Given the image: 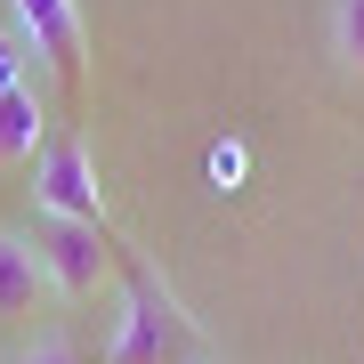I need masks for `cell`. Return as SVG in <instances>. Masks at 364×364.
Instances as JSON below:
<instances>
[{"label": "cell", "mask_w": 364, "mask_h": 364, "mask_svg": "<svg viewBox=\"0 0 364 364\" xmlns=\"http://www.w3.org/2000/svg\"><path fill=\"white\" fill-rule=\"evenodd\" d=\"M49 291V275H41V251L33 235L0 227V324H16V316H33V299Z\"/></svg>", "instance_id": "cell-5"}, {"label": "cell", "mask_w": 364, "mask_h": 364, "mask_svg": "<svg viewBox=\"0 0 364 364\" xmlns=\"http://www.w3.org/2000/svg\"><path fill=\"white\" fill-rule=\"evenodd\" d=\"M33 203H41V219H81V227H105L97 154H90L81 138H57L49 154L33 162Z\"/></svg>", "instance_id": "cell-3"}, {"label": "cell", "mask_w": 364, "mask_h": 364, "mask_svg": "<svg viewBox=\"0 0 364 364\" xmlns=\"http://www.w3.org/2000/svg\"><path fill=\"white\" fill-rule=\"evenodd\" d=\"M332 49H340V65L364 81V0H332Z\"/></svg>", "instance_id": "cell-7"}, {"label": "cell", "mask_w": 364, "mask_h": 364, "mask_svg": "<svg viewBox=\"0 0 364 364\" xmlns=\"http://www.w3.org/2000/svg\"><path fill=\"white\" fill-rule=\"evenodd\" d=\"M49 105H41V81H25V90H9L0 97V162H33V154H49Z\"/></svg>", "instance_id": "cell-6"}, {"label": "cell", "mask_w": 364, "mask_h": 364, "mask_svg": "<svg viewBox=\"0 0 364 364\" xmlns=\"http://www.w3.org/2000/svg\"><path fill=\"white\" fill-rule=\"evenodd\" d=\"M25 81H33V49H25V41H16V25H9V33H0V97L25 90Z\"/></svg>", "instance_id": "cell-8"}, {"label": "cell", "mask_w": 364, "mask_h": 364, "mask_svg": "<svg viewBox=\"0 0 364 364\" xmlns=\"http://www.w3.org/2000/svg\"><path fill=\"white\" fill-rule=\"evenodd\" d=\"M9 364H90V356H81V348H73V340H65V332H41V340H33V348H16Z\"/></svg>", "instance_id": "cell-9"}, {"label": "cell", "mask_w": 364, "mask_h": 364, "mask_svg": "<svg viewBox=\"0 0 364 364\" xmlns=\"http://www.w3.org/2000/svg\"><path fill=\"white\" fill-rule=\"evenodd\" d=\"M16 41L33 49V65L57 81L65 97H81V73H90V25H81L73 0H9Z\"/></svg>", "instance_id": "cell-2"}, {"label": "cell", "mask_w": 364, "mask_h": 364, "mask_svg": "<svg viewBox=\"0 0 364 364\" xmlns=\"http://www.w3.org/2000/svg\"><path fill=\"white\" fill-rule=\"evenodd\" d=\"M170 356V308H162V291L154 284H122L114 291V332H105V348L97 364H162Z\"/></svg>", "instance_id": "cell-4"}, {"label": "cell", "mask_w": 364, "mask_h": 364, "mask_svg": "<svg viewBox=\"0 0 364 364\" xmlns=\"http://www.w3.org/2000/svg\"><path fill=\"white\" fill-rule=\"evenodd\" d=\"M33 251H41L49 291H65V299H105V291H114V243H105V227L33 219Z\"/></svg>", "instance_id": "cell-1"}]
</instances>
